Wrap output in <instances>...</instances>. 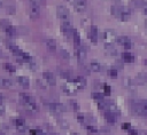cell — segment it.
Here are the masks:
<instances>
[{"mask_svg": "<svg viewBox=\"0 0 147 135\" xmlns=\"http://www.w3.org/2000/svg\"><path fill=\"white\" fill-rule=\"evenodd\" d=\"M18 98H20L21 104L28 111H31V112H36L37 111V109H38L37 108V103H36V100L32 96H30V95H28L25 93H21L20 96H18Z\"/></svg>", "mask_w": 147, "mask_h": 135, "instance_id": "6da1fadb", "label": "cell"}, {"mask_svg": "<svg viewBox=\"0 0 147 135\" xmlns=\"http://www.w3.org/2000/svg\"><path fill=\"white\" fill-rule=\"evenodd\" d=\"M111 14L116 17H118L121 21H127L131 17V11L127 7H122V6H111L110 8Z\"/></svg>", "mask_w": 147, "mask_h": 135, "instance_id": "7a4b0ae2", "label": "cell"}, {"mask_svg": "<svg viewBox=\"0 0 147 135\" xmlns=\"http://www.w3.org/2000/svg\"><path fill=\"white\" fill-rule=\"evenodd\" d=\"M29 14L32 19H37L40 16V7L37 0H31L29 5Z\"/></svg>", "mask_w": 147, "mask_h": 135, "instance_id": "3957f363", "label": "cell"}, {"mask_svg": "<svg viewBox=\"0 0 147 135\" xmlns=\"http://www.w3.org/2000/svg\"><path fill=\"white\" fill-rule=\"evenodd\" d=\"M133 109H134L136 113L147 118V100L140 101L139 103H134V108Z\"/></svg>", "mask_w": 147, "mask_h": 135, "instance_id": "277c9868", "label": "cell"}, {"mask_svg": "<svg viewBox=\"0 0 147 135\" xmlns=\"http://www.w3.org/2000/svg\"><path fill=\"white\" fill-rule=\"evenodd\" d=\"M103 39H105L106 46H113L115 40H117V35L113 30H106L103 32Z\"/></svg>", "mask_w": 147, "mask_h": 135, "instance_id": "5b68a950", "label": "cell"}, {"mask_svg": "<svg viewBox=\"0 0 147 135\" xmlns=\"http://www.w3.org/2000/svg\"><path fill=\"white\" fill-rule=\"evenodd\" d=\"M56 16H57V18L65 22L69 19V10L64 6H57L56 7Z\"/></svg>", "mask_w": 147, "mask_h": 135, "instance_id": "8992f818", "label": "cell"}, {"mask_svg": "<svg viewBox=\"0 0 147 135\" xmlns=\"http://www.w3.org/2000/svg\"><path fill=\"white\" fill-rule=\"evenodd\" d=\"M61 30H62V32H63V34H64L65 37H69L70 34L74 33V30H75V29L72 27V25H71V23H70L69 21H65V22L62 23Z\"/></svg>", "mask_w": 147, "mask_h": 135, "instance_id": "52a82bcc", "label": "cell"}, {"mask_svg": "<svg viewBox=\"0 0 147 135\" xmlns=\"http://www.w3.org/2000/svg\"><path fill=\"white\" fill-rule=\"evenodd\" d=\"M63 89H64V92H65L67 94H74V93H76V92L78 90V88H77V86H76V84H75L74 80H69V81L63 86Z\"/></svg>", "mask_w": 147, "mask_h": 135, "instance_id": "ba28073f", "label": "cell"}, {"mask_svg": "<svg viewBox=\"0 0 147 135\" xmlns=\"http://www.w3.org/2000/svg\"><path fill=\"white\" fill-rule=\"evenodd\" d=\"M49 110H51L52 112H54V113H62V112L65 111V108H64V105L61 104V103L53 102V103L49 104Z\"/></svg>", "mask_w": 147, "mask_h": 135, "instance_id": "9c48e42d", "label": "cell"}, {"mask_svg": "<svg viewBox=\"0 0 147 135\" xmlns=\"http://www.w3.org/2000/svg\"><path fill=\"white\" fill-rule=\"evenodd\" d=\"M86 55H87V51H86L84 46H79V47L76 48V56H77V59L79 62H83L85 59Z\"/></svg>", "mask_w": 147, "mask_h": 135, "instance_id": "30bf717a", "label": "cell"}, {"mask_svg": "<svg viewBox=\"0 0 147 135\" xmlns=\"http://www.w3.org/2000/svg\"><path fill=\"white\" fill-rule=\"evenodd\" d=\"M117 42L122 47H124L125 49H130L132 47V42H131V40L127 37H118L117 38Z\"/></svg>", "mask_w": 147, "mask_h": 135, "instance_id": "8fae6325", "label": "cell"}, {"mask_svg": "<svg viewBox=\"0 0 147 135\" xmlns=\"http://www.w3.org/2000/svg\"><path fill=\"white\" fill-rule=\"evenodd\" d=\"M42 77H44V79L47 81L48 85H51V86H55V84H56V79H55V77H54L53 73H51V72H44V73H42Z\"/></svg>", "mask_w": 147, "mask_h": 135, "instance_id": "7c38bea8", "label": "cell"}, {"mask_svg": "<svg viewBox=\"0 0 147 135\" xmlns=\"http://www.w3.org/2000/svg\"><path fill=\"white\" fill-rule=\"evenodd\" d=\"M74 5H75V8L78 10V11H84L86 9V0H74Z\"/></svg>", "mask_w": 147, "mask_h": 135, "instance_id": "4fadbf2b", "label": "cell"}, {"mask_svg": "<svg viewBox=\"0 0 147 135\" xmlns=\"http://www.w3.org/2000/svg\"><path fill=\"white\" fill-rule=\"evenodd\" d=\"M90 38H91V41L93 43H96L98 41V27L95 25H92L91 26V30H90Z\"/></svg>", "mask_w": 147, "mask_h": 135, "instance_id": "5bb4252c", "label": "cell"}, {"mask_svg": "<svg viewBox=\"0 0 147 135\" xmlns=\"http://www.w3.org/2000/svg\"><path fill=\"white\" fill-rule=\"evenodd\" d=\"M105 118H106V120L109 122V124H115L116 122V116H115V113L114 112H111V111H109V110H107L106 112H105Z\"/></svg>", "mask_w": 147, "mask_h": 135, "instance_id": "9a60e30c", "label": "cell"}, {"mask_svg": "<svg viewBox=\"0 0 147 135\" xmlns=\"http://www.w3.org/2000/svg\"><path fill=\"white\" fill-rule=\"evenodd\" d=\"M45 43H46V47L48 48V50H51V51H55L56 50V42H55L54 39L48 38V39H46Z\"/></svg>", "mask_w": 147, "mask_h": 135, "instance_id": "2e32d148", "label": "cell"}, {"mask_svg": "<svg viewBox=\"0 0 147 135\" xmlns=\"http://www.w3.org/2000/svg\"><path fill=\"white\" fill-rule=\"evenodd\" d=\"M74 81H75V84H76L78 90H79V89H83V88L85 87V85H86V80H85V78H83V77H77L76 79H74Z\"/></svg>", "mask_w": 147, "mask_h": 135, "instance_id": "e0dca14e", "label": "cell"}, {"mask_svg": "<svg viewBox=\"0 0 147 135\" xmlns=\"http://www.w3.org/2000/svg\"><path fill=\"white\" fill-rule=\"evenodd\" d=\"M14 121H15V126H16V128H17L20 132H24V128H25V121H24L23 119H21V118L15 119Z\"/></svg>", "mask_w": 147, "mask_h": 135, "instance_id": "ac0fdd59", "label": "cell"}, {"mask_svg": "<svg viewBox=\"0 0 147 135\" xmlns=\"http://www.w3.org/2000/svg\"><path fill=\"white\" fill-rule=\"evenodd\" d=\"M17 82H18L20 86H22L24 88H28L29 85H30V81H29V79L26 77H18L17 78Z\"/></svg>", "mask_w": 147, "mask_h": 135, "instance_id": "d6986e66", "label": "cell"}, {"mask_svg": "<svg viewBox=\"0 0 147 135\" xmlns=\"http://www.w3.org/2000/svg\"><path fill=\"white\" fill-rule=\"evenodd\" d=\"M122 58H123V61L126 62V63H132V62H134V56H133L132 54H130V53H123V54H122Z\"/></svg>", "mask_w": 147, "mask_h": 135, "instance_id": "ffe728a7", "label": "cell"}, {"mask_svg": "<svg viewBox=\"0 0 147 135\" xmlns=\"http://www.w3.org/2000/svg\"><path fill=\"white\" fill-rule=\"evenodd\" d=\"M90 69H91L93 72H100V71L102 70V66H101V64L98 63V62H91Z\"/></svg>", "mask_w": 147, "mask_h": 135, "instance_id": "44dd1931", "label": "cell"}, {"mask_svg": "<svg viewBox=\"0 0 147 135\" xmlns=\"http://www.w3.org/2000/svg\"><path fill=\"white\" fill-rule=\"evenodd\" d=\"M72 38H74V43H75L76 48H77V47H79V46H80V35H79V33H78L76 30H74Z\"/></svg>", "mask_w": 147, "mask_h": 135, "instance_id": "7402d4cb", "label": "cell"}, {"mask_svg": "<svg viewBox=\"0 0 147 135\" xmlns=\"http://www.w3.org/2000/svg\"><path fill=\"white\" fill-rule=\"evenodd\" d=\"M11 85H13V82L9 79H5V78L0 79V86L3 87V88H10Z\"/></svg>", "mask_w": 147, "mask_h": 135, "instance_id": "603a6c76", "label": "cell"}, {"mask_svg": "<svg viewBox=\"0 0 147 135\" xmlns=\"http://www.w3.org/2000/svg\"><path fill=\"white\" fill-rule=\"evenodd\" d=\"M6 33H7V35H9V37H14V35H16V33H17V30L14 27V26H9L6 31H5Z\"/></svg>", "mask_w": 147, "mask_h": 135, "instance_id": "cb8c5ba5", "label": "cell"}, {"mask_svg": "<svg viewBox=\"0 0 147 135\" xmlns=\"http://www.w3.org/2000/svg\"><path fill=\"white\" fill-rule=\"evenodd\" d=\"M9 26H10V23H9L7 19H1V21H0V29H1V30L6 31Z\"/></svg>", "mask_w": 147, "mask_h": 135, "instance_id": "d4e9b609", "label": "cell"}, {"mask_svg": "<svg viewBox=\"0 0 147 135\" xmlns=\"http://www.w3.org/2000/svg\"><path fill=\"white\" fill-rule=\"evenodd\" d=\"M3 68H5L8 72H11V73L16 71V68H15L13 64H10V63H5V64H3Z\"/></svg>", "mask_w": 147, "mask_h": 135, "instance_id": "484cf974", "label": "cell"}, {"mask_svg": "<svg viewBox=\"0 0 147 135\" xmlns=\"http://www.w3.org/2000/svg\"><path fill=\"white\" fill-rule=\"evenodd\" d=\"M108 76L110 77V78H117V70L116 69H114V68H111V69H109L108 70Z\"/></svg>", "mask_w": 147, "mask_h": 135, "instance_id": "4316f807", "label": "cell"}, {"mask_svg": "<svg viewBox=\"0 0 147 135\" xmlns=\"http://www.w3.org/2000/svg\"><path fill=\"white\" fill-rule=\"evenodd\" d=\"M92 97H93L94 100L99 101V102L103 101V95H102L101 93H93V94H92Z\"/></svg>", "mask_w": 147, "mask_h": 135, "instance_id": "83f0119b", "label": "cell"}, {"mask_svg": "<svg viewBox=\"0 0 147 135\" xmlns=\"http://www.w3.org/2000/svg\"><path fill=\"white\" fill-rule=\"evenodd\" d=\"M138 79H139L141 82H147V74H146V73H139Z\"/></svg>", "mask_w": 147, "mask_h": 135, "instance_id": "f1b7e54d", "label": "cell"}, {"mask_svg": "<svg viewBox=\"0 0 147 135\" xmlns=\"http://www.w3.org/2000/svg\"><path fill=\"white\" fill-rule=\"evenodd\" d=\"M60 54L63 56V58H65V59H68V58H69V53H68L65 49L60 48Z\"/></svg>", "mask_w": 147, "mask_h": 135, "instance_id": "f546056e", "label": "cell"}, {"mask_svg": "<svg viewBox=\"0 0 147 135\" xmlns=\"http://www.w3.org/2000/svg\"><path fill=\"white\" fill-rule=\"evenodd\" d=\"M70 105L72 106V109L75 110V111H78V109H79V106H78V103L76 102V101H70Z\"/></svg>", "mask_w": 147, "mask_h": 135, "instance_id": "4dcf8cb0", "label": "cell"}, {"mask_svg": "<svg viewBox=\"0 0 147 135\" xmlns=\"http://www.w3.org/2000/svg\"><path fill=\"white\" fill-rule=\"evenodd\" d=\"M77 120H78L80 124H83V122L85 121V119H84V116H83V114H80V113H78V114H77Z\"/></svg>", "mask_w": 147, "mask_h": 135, "instance_id": "1f68e13d", "label": "cell"}, {"mask_svg": "<svg viewBox=\"0 0 147 135\" xmlns=\"http://www.w3.org/2000/svg\"><path fill=\"white\" fill-rule=\"evenodd\" d=\"M103 89H105V94H106V95H110V87H109L108 85H106V86L103 87Z\"/></svg>", "mask_w": 147, "mask_h": 135, "instance_id": "d6a6232c", "label": "cell"}, {"mask_svg": "<svg viewBox=\"0 0 147 135\" xmlns=\"http://www.w3.org/2000/svg\"><path fill=\"white\" fill-rule=\"evenodd\" d=\"M130 127H131V126H130V124H129V122H125V124H123V125H122V128H123V129H125V130H130V129H131Z\"/></svg>", "mask_w": 147, "mask_h": 135, "instance_id": "836d02e7", "label": "cell"}, {"mask_svg": "<svg viewBox=\"0 0 147 135\" xmlns=\"http://www.w3.org/2000/svg\"><path fill=\"white\" fill-rule=\"evenodd\" d=\"M86 129H88V130L92 132V133H96V132H98V129H96L95 127H93V126H87Z\"/></svg>", "mask_w": 147, "mask_h": 135, "instance_id": "e575fe53", "label": "cell"}, {"mask_svg": "<svg viewBox=\"0 0 147 135\" xmlns=\"http://www.w3.org/2000/svg\"><path fill=\"white\" fill-rule=\"evenodd\" d=\"M8 13L9 14H14L15 13V7H8Z\"/></svg>", "mask_w": 147, "mask_h": 135, "instance_id": "d590c367", "label": "cell"}, {"mask_svg": "<svg viewBox=\"0 0 147 135\" xmlns=\"http://www.w3.org/2000/svg\"><path fill=\"white\" fill-rule=\"evenodd\" d=\"M3 113H5V108L2 104H0V116H2Z\"/></svg>", "mask_w": 147, "mask_h": 135, "instance_id": "8d00e7d4", "label": "cell"}, {"mask_svg": "<svg viewBox=\"0 0 147 135\" xmlns=\"http://www.w3.org/2000/svg\"><path fill=\"white\" fill-rule=\"evenodd\" d=\"M129 133H130V135H138L137 130H134V129H130V130H129Z\"/></svg>", "mask_w": 147, "mask_h": 135, "instance_id": "74e56055", "label": "cell"}, {"mask_svg": "<svg viewBox=\"0 0 147 135\" xmlns=\"http://www.w3.org/2000/svg\"><path fill=\"white\" fill-rule=\"evenodd\" d=\"M142 10H144V13L147 15V3H145V5H144V7H142Z\"/></svg>", "mask_w": 147, "mask_h": 135, "instance_id": "f35d334b", "label": "cell"}, {"mask_svg": "<svg viewBox=\"0 0 147 135\" xmlns=\"http://www.w3.org/2000/svg\"><path fill=\"white\" fill-rule=\"evenodd\" d=\"M2 101H3V97L0 95V104H2Z\"/></svg>", "mask_w": 147, "mask_h": 135, "instance_id": "ab89813d", "label": "cell"}, {"mask_svg": "<svg viewBox=\"0 0 147 135\" xmlns=\"http://www.w3.org/2000/svg\"><path fill=\"white\" fill-rule=\"evenodd\" d=\"M145 64H146V66H147V59H146V61H145Z\"/></svg>", "mask_w": 147, "mask_h": 135, "instance_id": "60d3db41", "label": "cell"}, {"mask_svg": "<svg viewBox=\"0 0 147 135\" xmlns=\"http://www.w3.org/2000/svg\"><path fill=\"white\" fill-rule=\"evenodd\" d=\"M71 135H78V134H76V133H72V134H71Z\"/></svg>", "mask_w": 147, "mask_h": 135, "instance_id": "b9f144b4", "label": "cell"}]
</instances>
